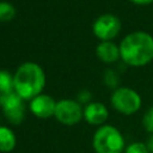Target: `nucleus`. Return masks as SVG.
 I'll list each match as a JSON object with an SVG mask.
<instances>
[{"instance_id":"1","label":"nucleus","mask_w":153,"mask_h":153,"mask_svg":"<svg viewBox=\"0 0 153 153\" xmlns=\"http://www.w3.org/2000/svg\"><path fill=\"white\" fill-rule=\"evenodd\" d=\"M120 54L129 66H145L153 60V37L143 31L131 32L122 39Z\"/></svg>"},{"instance_id":"2","label":"nucleus","mask_w":153,"mask_h":153,"mask_svg":"<svg viewBox=\"0 0 153 153\" xmlns=\"http://www.w3.org/2000/svg\"><path fill=\"white\" fill-rule=\"evenodd\" d=\"M14 91L23 99H33L41 94L45 85V75L39 65L24 62L18 67L13 75Z\"/></svg>"},{"instance_id":"3","label":"nucleus","mask_w":153,"mask_h":153,"mask_svg":"<svg viewBox=\"0 0 153 153\" xmlns=\"http://www.w3.org/2000/svg\"><path fill=\"white\" fill-rule=\"evenodd\" d=\"M96 153H122L124 148V139L120 130L112 126L105 124L99 127L92 141Z\"/></svg>"},{"instance_id":"4","label":"nucleus","mask_w":153,"mask_h":153,"mask_svg":"<svg viewBox=\"0 0 153 153\" xmlns=\"http://www.w3.org/2000/svg\"><path fill=\"white\" fill-rule=\"evenodd\" d=\"M112 106L121 114L131 115L141 106V97L139 93L129 87H118L111 94Z\"/></svg>"},{"instance_id":"5","label":"nucleus","mask_w":153,"mask_h":153,"mask_svg":"<svg viewBox=\"0 0 153 153\" xmlns=\"http://www.w3.org/2000/svg\"><path fill=\"white\" fill-rule=\"evenodd\" d=\"M23 98L16 92L0 94V106L2 108V111L12 124H19L24 120L25 115V106L23 103Z\"/></svg>"},{"instance_id":"6","label":"nucleus","mask_w":153,"mask_h":153,"mask_svg":"<svg viewBox=\"0 0 153 153\" xmlns=\"http://www.w3.org/2000/svg\"><path fill=\"white\" fill-rule=\"evenodd\" d=\"M92 30H93V33L102 42L111 41L118 35L121 30V20L118 19V17L110 13L102 14L94 20L92 25Z\"/></svg>"},{"instance_id":"7","label":"nucleus","mask_w":153,"mask_h":153,"mask_svg":"<svg viewBox=\"0 0 153 153\" xmlns=\"http://www.w3.org/2000/svg\"><path fill=\"white\" fill-rule=\"evenodd\" d=\"M56 120L63 124L73 126L78 123L82 116L84 110L81 109V105L73 99H61L56 103L55 115Z\"/></svg>"},{"instance_id":"8","label":"nucleus","mask_w":153,"mask_h":153,"mask_svg":"<svg viewBox=\"0 0 153 153\" xmlns=\"http://www.w3.org/2000/svg\"><path fill=\"white\" fill-rule=\"evenodd\" d=\"M56 103L53 97L41 93L30 100V110L39 118H48L55 115Z\"/></svg>"},{"instance_id":"9","label":"nucleus","mask_w":153,"mask_h":153,"mask_svg":"<svg viewBox=\"0 0 153 153\" xmlns=\"http://www.w3.org/2000/svg\"><path fill=\"white\" fill-rule=\"evenodd\" d=\"M108 109L105 108L104 104L99 103V102H93V103H88L86 105V108L84 109V117L85 120L93 126H99L103 124L106 118H108Z\"/></svg>"},{"instance_id":"10","label":"nucleus","mask_w":153,"mask_h":153,"mask_svg":"<svg viewBox=\"0 0 153 153\" xmlns=\"http://www.w3.org/2000/svg\"><path fill=\"white\" fill-rule=\"evenodd\" d=\"M96 54L103 62L111 63L117 61V59L121 56L120 54V47H117L111 41H103L100 42L96 48Z\"/></svg>"},{"instance_id":"11","label":"nucleus","mask_w":153,"mask_h":153,"mask_svg":"<svg viewBox=\"0 0 153 153\" xmlns=\"http://www.w3.org/2000/svg\"><path fill=\"white\" fill-rule=\"evenodd\" d=\"M16 147V136L13 131L1 126L0 127V152H11Z\"/></svg>"},{"instance_id":"12","label":"nucleus","mask_w":153,"mask_h":153,"mask_svg":"<svg viewBox=\"0 0 153 153\" xmlns=\"http://www.w3.org/2000/svg\"><path fill=\"white\" fill-rule=\"evenodd\" d=\"M14 91L13 75H11L7 71H0V94L11 93Z\"/></svg>"},{"instance_id":"13","label":"nucleus","mask_w":153,"mask_h":153,"mask_svg":"<svg viewBox=\"0 0 153 153\" xmlns=\"http://www.w3.org/2000/svg\"><path fill=\"white\" fill-rule=\"evenodd\" d=\"M16 16V8L7 1H0V22H8Z\"/></svg>"},{"instance_id":"14","label":"nucleus","mask_w":153,"mask_h":153,"mask_svg":"<svg viewBox=\"0 0 153 153\" xmlns=\"http://www.w3.org/2000/svg\"><path fill=\"white\" fill-rule=\"evenodd\" d=\"M124 153H149L147 145L143 142H133L126 147Z\"/></svg>"},{"instance_id":"15","label":"nucleus","mask_w":153,"mask_h":153,"mask_svg":"<svg viewBox=\"0 0 153 153\" xmlns=\"http://www.w3.org/2000/svg\"><path fill=\"white\" fill-rule=\"evenodd\" d=\"M142 124H143V128L153 135V106H151L145 112L143 118H142Z\"/></svg>"},{"instance_id":"16","label":"nucleus","mask_w":153,"mask_h":153,"mask_svg":"<svg viewBox=\"0 0 153 153\" xmlns=\"http://www.w3.org/2000/svg\"><path fill=\"white\" fill-rule=\"evenodd\" d=\"M105 81L111 87H114V86L117 85V78H116V75H115V73L112 71H108L106 72V74H105Z\"/></svg>"},{"instance_id":"17","label":"nucleus","mask_w":153,"mask_h":153,"mask_svg":"<svg viewBox=\"0 0 153 153\" xmlns=\"http://www.w3.org/2000/svg\"><path fill=\"white\" fill-rule=\"evenodd\" d=\"M146 145H147V148H148L149 153H153V135L148 137V140H147Z\"/></svg>"},{"instance_id":"18","label":"nucleus","mask_w":153,"mask_h":153,"mask_svg":"<svg viewBox=\"0 0 153 153\" xmlns=\"http://www.w3.org/2000/svg\"><path fill=\"white\" fill-rule=\"evenodd\" d=\"M134 4H137V5H148L151 2H153V0H129Z\"/></svg>"}]
</instances>
